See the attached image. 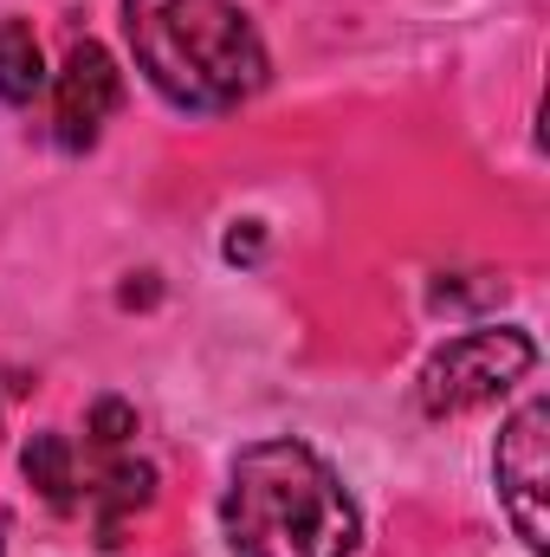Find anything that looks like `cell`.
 I'll return each mask as SVG.
<instances>
[{"label": "cell", "instance_id": "obj_1", "mask_svg": "<svg viewBox=\"0 0 550 557\" xmlns=\"http://www.w3.org/2000/svg\"><path fill=\"white\" fill-rule=\"evenodd\" d=\"M234 557H350L363 545L357 499L304 441H253L221 499Z\"/></svg>", "mask_w": 550, "mask_h": 557}, {"label": "cell", "instance_id": "obj_2", "mask_svg": "<svg viewBox=\"0 0 550 557\" xmlns=\"http://www.w3.org/2000/svg\"><path fill=\"white\" fill-rule=\"evenodd\" d=\"M124 33L175 111L221 117L266 85V46L234 0H124Z\"/></svg>", "mask_w": 550, "mask_h": 557}, {"label": "cell", "instance_id": "obj_3", "mask_svg": "<svg viewBox=\"0 0 550 557\" xmlns=\"http://www.w3.org/2000/svg\"><path fill=\"white\" fill-rule=\"evenodd\" d=\"M538 363V344L512 324L499 331H466V337H447L427 370H421V409L440 421V416H473L486 403H499L525 370Z\"/></svg>", "mask_w": 550, "mask_h": 557}, {"label": "cell", "instance_id": "obj_4", "mask_svg": "<svg viewBox=\"0 0 550 557\" xmlns=\"http://www.w3.org/2000/svg\"><path fill=\"white\" fill-rule=\"evenodd\" d=\"M545 428H550V409L545 403H525L518 416L505 421L499 434V499L525 539V552H545Z\"/></svg>", "mask_w": 550, "mask_h": 557}, {"label": "cell", "instance_id": "obj_5", "mask_svg": "<svg viewBox=\"0 0 550 557\" xmlns=\"http://www.w3.org/2000/svg\"><path fill=\"white\" fill-rule=\"evenodd\" d=\"M117 98H124V78H117L111 52L98 39H78L72 59H65V72H59V98H52V131H59V143L65 149H91L98 131L111 124Z\"/></svg>", "mask_w": 550, "mask_h": 557}, {"label": "cell", "instance_id": "obj_6", "mask_svg": "<svg viewBox=\"0 0 550 557\" xmlns=\"http://www.w3.org/2000/svg\"><path fill=\"white\" fill-rule=\"evenodd\" d=\"M20 467H26V480H33L59 512L78 506V447H72V434H59V428L33 434L26 454H20Z\"/></svg>", "mask_w": 550, "mask_h": 557}, {"label": "cell", "instance_id": "obj_7", "mask_svg": "<svg viewBox=\"0 0 550 557\" xmlns=\"http://www.w3.org/2000/svg\"><path fill=\"white\" fill-rule=\"evenodd\" d=\"M39 85H46L39 39H33L26 20H7V26H0V98H7V104H33Z\"/></svg>", "mask_w": 550, "mask_h": 557}, {"label": "cell", "instance_id": "obj_8", "mask_svg": "<svg viewBox=\"0 0 550 557\" xmlns=\"http://www.w3.org/2000/svg\"><path fill=\"white\" fill-rule=\"evenodd\" d=\"M0 552H7V519H0Z\"/></svg>", "mask_w": 550, "mask_h": 557}]
</instances>
